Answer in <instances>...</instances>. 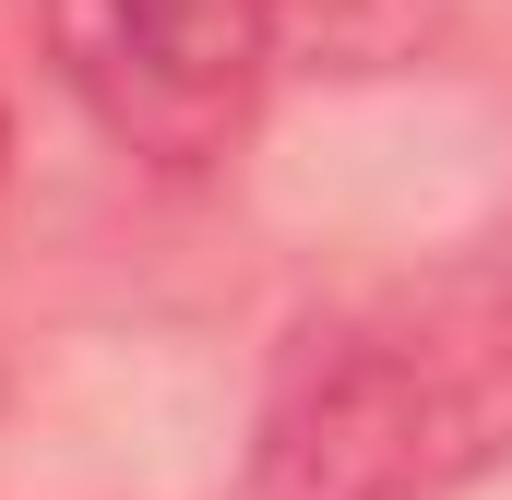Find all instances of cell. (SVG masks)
I'll return each mask as SVG.
<instances>
[{"instance_id": "obj_2", "label": "cell", "mask_w": 512, "mask_h": 500, "mask_svg": "<svg viewBox=\"0 0 512 500\" xmlns=\"http://www.w3.org/2000/svg\"><path fill=\"white\" fill-rule=\"evenodd\" d=\"M48 72L131 167L203 179L262 120L286 0H36Z\"/></svg>"}, {"instance_id": "obj_3", "label": "cell", "mask_w": 512, "mask_h": 500, "mask_svg": "<svg viewBox=\"0 0 512 500\" xmlns=\"http://www.w3.org/2000/svg\"><path fill=\"white\" fill-rule=\"evenodd\" d=\"M0 167H12V108H0Z\"/></svg>"}, {"instance_id": "obj_1", "label": "cell", "mask_w": 512, "mask_h": 500, "mask_svg": "<svg viewBox=\"0 0 512 500\" xmlns=\"http://www.w3.org/2000/svg\"><path fill=\"white\" fill-rule=\"evenodd\" d=\"M512 453V286L393 274L286 334L251 500H453Z\"/></svg>"}]
</instances>
